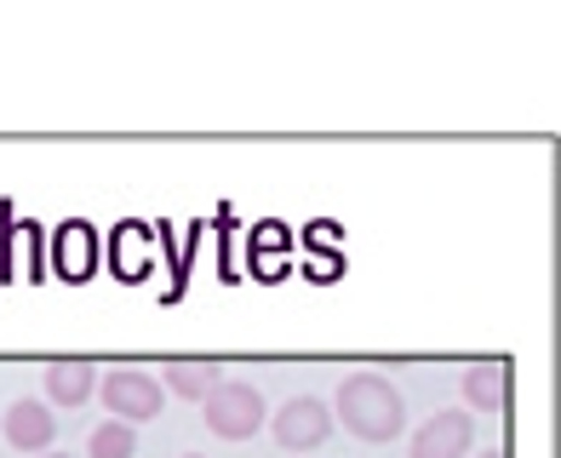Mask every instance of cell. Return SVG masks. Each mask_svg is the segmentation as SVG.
<instances>
[{
	"mask_svg": "<svg viewBox=\"0 0 561 458\" xmlns=\"http://www.w3.org/2000/svg\"><path fill=\"white\" fill-rule=\"evenodd\" d=\"M333 424H344L355 442H396L407 424L401 390L385 373H350L333 396Z\"/></svg>",
	"mask_w": 561,
	"mask_h": 458,
	"instance_id": "cell-1",
	"label": "cell"
},
{
	"mask_svg": "<svg viewBox=\"0 0 561 458\" xmlns=\"http://www.w3.org/2000/svg\"><path fill=\"white\" fill-rule=\"evenodd\" d=\"M207 407V430L224 442H247V436H259L264 419H270V407L259 396V385H241V378H224V385L201 401Z\"/></svg>",
	"mask_w": 561,
	"mask_h": 458,
	"instance_id": "cell-2",
	"label": "cell"
},
{
	"mask_svg": "<svg viewBox=\"0 0 561 458\" xmlns=\"http://www.w3.org/2000/svg\"><path fill=\"white\" fill-rule=\"evenodd\" d=\"M98 396H104V407L121 419V424H149V419H161V407H167V390H161V378L156 373H144V367H115L98 378Z\"/></svg>",
	"mask_w": 561,
	"mask_h": 458,
	"instance_id": "cell-3",
	"label": "cell"
},
{
	"mask_svg": "<svg viewBox=\"0 0 561 458\" xmlns=\"http://www.w3.org/2000/svg\"><path fill=\"white\" fill-rule=\"evenodd\" d=\"M270 436H275L280 453H316L327 436H333V407H327L321 396H293L270 419Z\"/></svg>",
	"mask_w": 561,
	"mask_h": 458,
	"instance_id": "cell-4",
	"label": "cell"
},
{
	"mask_svg": "<svg viewBox=\"0 0 561 458\" xmlns=\"http://www.w3.org/2000/svg\"><path fill=\"white\" fill-rule=\"evenodd\" d=\"M470 442H476V413L442 407L413 430V458H470Z\"/></svg>",
	"mask_w": 561,
	"mask_h": 458,
	"instance_id": "cell-5",
	"label": "cell"
},
{
	"mask_svg": "<svg viewBox=\"0 0 561 458\" xmlns=\"http://www.w3.org/2000/svg\"><path fill=\"white\" fill-rule=\"evenodd\" d=\"M0 430H7V442L18 453H53V436H58V419L46 413V407L35 396H23L12 401L7 413H0Z\"/></svg>",
	"mask_w": 561,
	"mask_h": 458,
	"instance_id": "cell-6",
	"label": "cell"
},
{
	"mask_svg": "<svg viewBox=\"0 0 561 458\" xmlns=\"http://www.w3.org/2000/svg\"><path fill=\"white\" fill-rule=\"evenodd\" d=\"M465 401L476 413H504L510 407V362H476L465 373Z\"/></svg>",
	"mask_w": 561,
	"mask_h": 458,
	"instance_id": "cell-7",
	"label": "cell"
},
{
	"mask_svg": "<svg viewBox=\"0 0 561 458\" xmlns=\"http://www.w3.org/2000/svg\"><path fill=\"white\" fill-rule=\"evenodd\" d=\"M98 390V367L92 362H53L46 367V401L53 407H87Z\"/></svg>",
	"mask_w": 561,
	"mask_h": 458,
	"instance_id": "cell-8",
	"label": "cell"
},
{
	"mask_svg": "<svg viewBox=\"0 0 561 458\" xmlns=\"http://www.w3.org/2000/svg\"><path fill=\"white\" fill-rule=\"evenodd\" d=\"M218 385H224V367L218 362H172L167 378H161V390H172L178 401H207Z\"/></svg>",
	"mask_w": 561,
	"mask_h": 458,
	"instance_id": "cell-9",
	"label": "cell"
},
{
	"mask_svg": "<svg viewBox=\"0 0 561 458\" xmlns=\"http://www.w3.org/2000/svg\"><path fill=\"white\" fill-rule=\"evenodd\" d=\"M92 264H98L92 229H87V224H64V229H58V270H64V282H87Z\"/></svg>",
	"mask_w": 561,
	"mask_h": 458,
	"instance_id": "cell-10",
	"label": "cell"
},
{
	"mask_svg": "<svg viewBox=\"0 0 561 458\" xmlns=\"http://www.w3.org/2000/svg\"><path fill=\"white\" fill-rule=\"evenodd\" d=\"M87 458H138V430L121 419H104L87 436Z\"/></svg>",
	"mask_w": 561,
	"mask_h": 458,
	"instance_id": "cell-11",
	"label": "cell"
},
{
	"mask_svg": "<svg viewBox=\"0 0 561 458\" xmlns=\"http://www.w3.org/2000/svg\"><path fill=\"white\" fill-rule=\"evenodd\" d=\"M476 458H504V453H499V447H493V453H476Z\"/></svg>",
	"mask_w": 561,
	"mask_h": 458,
	"instance_id": "cell-12",
	"label": "cell"
},
{
	"mask_svg": "<svg viewBox=\"0 0 561 458\" xmlns=\"http://www.w3.org/2000/svg\"><path fill=\"white\" fill-rule=\"evenodd\" d=\"M41 458H69V453H41Z\"/></svg>",
	"mask_w": 561,
	"mask_h": 458,
	"instance_id": "cell-13",
	"label": "cell"
},
{
	"mask_svg": "<svg viewBox=\"0 0 561 458\" xmlns=\"http://www.w3.org/2000/svg\"><path fill=\"white\" fill-rule=\"evenodd\" d=\"M184 458H201V453H184Z\"/></svg>",
	"mask_w": 561,
	"mask_h": 458,
	"instance_id": "cell-14",
	"label": "cell"
}]
</instances>
